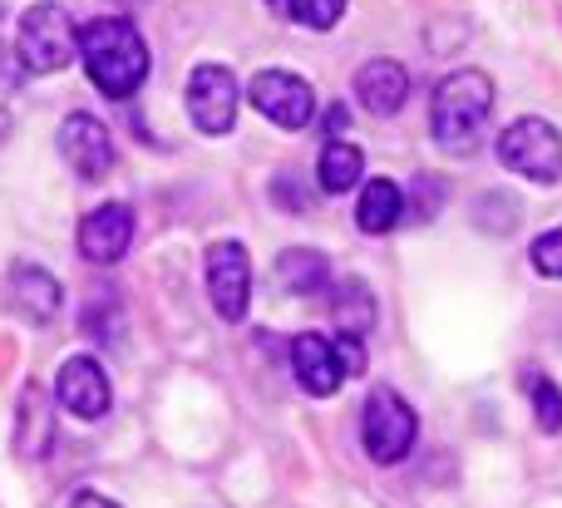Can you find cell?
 <instances>
[{"instance_id":"obj_1","label":"cell","mask_w":562,"mask_h":508,"mask_svg":"<svg viewBox=\"0 0 562 508\" xmlns=\"http://www.w3.org/2000/svg\"><path fill=\"white\" fill-rule=\"evenodd\" d=\"M79 59H85L89 84L104 99H128L148 79V65H154L138 25L119 15H99L79 25Z\"/></svg>"},{"instance_id":"obj_2","label":"cell","mask_w":562,"mask_h":508,"mask_svg":"<svg viewBox=\"0 0 562 508\" xmlns=\"http://www.w3.org/2000/svg\"><path fill=\"white\" fill-rule=\"evenodd\" d=\"M494 114V79L484 69H454V75L439 79L435 104H429V134L445 154L469 158L479 148Z\"/></svg>"},{"instance_id":"obj_3","label":"cell","mask_w":562,"mask_h":508,"mask_svg":"<svg viewBox=\"0 0 562 508\" xmlns=\"http://www.w3.org/2000/svg\"><path fill=\"white\" fill-rule=\"evenodd\" d=\"M15 55L30 75H59V69L75 65L79 30H75V20H69V10L55 5V0L30 5L15 25Z\"/></svg>"},{"instance_id":"obj_4","label":"cell","mask_w":562,"mask_h":508,"mask_svg":"<svg viewBox=\"0 0 562 508\" xmlns=\"http://www.w3.org/2000/svg\"><path fill=\"white\" fill-rule=\"evenodd\" d=\"M498 163H504L508 173L528 178V183L558 188L562 183V134L538 114L514 118V124L498 134Z\"/></svg>"},{"instance_id":"obj_5","label":"cell","mask_w":562,"mask_h":508,"mask_svg":"<svg viewBox=\"0 0 562 508\" xmlns=\"http://www.w3.org/2000/svg\"><path fill=\"white\" fill-rule=\"evenodd\" d=\"M419 434V415L395 385H375L366 395V410H360V440H366V454L375 464H400L409 450H415Z\"/></svg>"},{"instance_id":"obj_6","label":"cell","mask_w":562,"mask_h":508,"mask_svg":"<svg viewBox=\"0 0 562 508\" xmlns=\"http://www.w3.org/2000/svg\"><path fill=\"white\" fill-rule=\"evenodd\" d=\"M247 99H252L257 114L272 118L277 128H306L311 118H316V89L301 75H291V69H262V75H252Z\"/></svg>"},{"instance_id":"obj_7","label":"cell","mask_w":562,"mask_h":508,"mask_svg":"<svg viewBox=\"0 0 562 508\" xmlns=\"http://www.w3.org/2000/svg\"><path fill=\"white\" fill-rule=\"evenodd\" d=\"M207 296L223 321H243L252 306V262H247V247L233 237L207 247Z\"/></svg>"},{"instance_id":"obj_8","label":"cell","mask_w":562,"mask_h":508,"mask_svg":"<svg viewBox=\"0 0 562 508\" xmlns=\"http://www.w3.org/2000/svg\"><path fill=\"white\" fill-rule=\"evenodd\" d=\"M237 104L243 94H237V79L227 65H198L188 75V114H193L198 134H227L237 124Z\"/></svg>"},{"instance_id":"obj_9","label":"cell","mask_w":562,"mask_h":508,"mask_svg":"<svg viewBox=\"0 0 562 508\" xmlns=\"http://www.w3.org/2000/svg\"><path fill=\"white\" fill-rule=\"evenodd\" d=\"M55 400L65 405L75 420H104L114 391H109V375L94 355H69L55 375Z\"/></svg>"},{"instance_id":"obj_10","label":"cell","mask_w":562,"mask_h":508,"mask_svg":"<svg viewBox=\"0 0 562 508\" xmlns=\"http://www.w3.org/2000/svg\"><path fill=\"white\" fill-rule=\"evenodd\" d=\"M59 154H65V163L75 168V178H85V183H99L119 158L114 138H109V128L99 124L94 114H69L65 124H59Z\"/></svg>"},{"instance_id":"obj_11","label":"cell","mask_w":562,"mask_h":508,"mask_svg":"<svg viewBox=\"0 0 562 508\" xmlns=\"http://www.w3.org/2000/svg\"><path fill=\"white\" fill-rule=\"evenodd\" d=\"M134 242V207L128 203H104L85 213L79 223V257L94 267H114Z\"/></svg>"},{"instance_id":"obj_12","label":"cell","mask_w":562,"mask_h":508,"mask_svg":"<svg viewBox=\"0 0 562 508\" xmlns=\"http://www.w3.org/2000/svg\"><path fill=\"white\" fill-rule=\"evenodd\" d=\"M291 371H296V385L306 395H316V400H326V395H336L340 385L350 381L346 365H340V351L330 336H316V331H301L296 341H291Z\"/></svg>"},{"instance_id":"obj_13","label":"cell","mask_w":562,"mask_h":508,"mask_svg":"<svg viewBox=\"0 0 562 508\" xmlns=\"http://www.w3.org/2000/svg\"><path fill=\"white\" fill-rule=\"evenodd\" d=\"M10 306H15V316H25L30 326H45L59 316V306H65V286L55 282V276L45 272V267H10Z\"/></svg>"},{"instance_id":"obj_14","label":"cell","mask_w":562,"mask_h":508,"mask_svg":"<svg viewBox=\"0 0 562 508\" xmlns=\"http://www.w3.org/2000/svg\"><path fill=\"white\" fill-rule=\"evenodd\" d=\"M356 99H360V109H366V114H375V118L400 114V109H405V99H409L405 65H400V59H370V65H360Z\"/></svg>"},{"instance_id":"obj_15","label":"cell","mask_w":562,"mask_h":508,"mask_svg":"<svg viewBox=\"0 0 562 508\" xmlns=\"http://www.w3.org/2000/svg\"><path fill=\"white\" fill-rule=\"evenodd\" d=\"M55 444V415H49V395L40 385H25L15 405V454L20 460H45Z\"/></svg>"},{"instance_id":"obj_16","label":"cell","mask_w":562,"mask_h":508,"mask_svg":"<svg viewBox=\"0 0 562 508\" xmlns=\"http://www.w3.org/2000/svg\"><path fill=\"white\" fill-rule=\"evenodd\" d=\"M400 217H405V193H400V183H390V178H370V183L360 188L356 227L366 237H380V233H395Z\"/></svg>"},{"instance_id":"obj_17","label":"cell","mask_w":562,"mask_h":508,"mask_svg":"<svg viewBox=\"0 0 562 508\" xmlns=\"http://www.w3.org/2000/svg\"><path fill=\"white\" fill-rule=\"evenodd\" d=\"M277 282L286 286L291 296H316L321 286L330 282V267L316 247H286V252L277 257Z\"/></svg>"},{"instance_id":"obj_18","label":"cell","mask_w":562,"mask_h":508,"mask_svg":"<svg viewBox=\"0 0 562 508\" xmlns=\"http://www.w3.org/2000/svg\"><path fill=\"white\" fill-rule=\"evenodd\" d=\"M360 173H366V158H360L356 144H346V138H330L326 148H321V163H316V188L321 193H350V188L360 183Z\"/></svg>"},{"instance_id":"obj_19","label":"cell","mask_w":562,"mask_h":508,"mask_svg":"<svg viewBox=\"0 0 562 508\" xmlns=\"http://www.w3.org/2000/svg\"><path fill=\"white\" fill-rule=\"evenodd\" d=\"M330 312H336L340 336H356V341H366V336L375 331V296H370V286L356 282V276L336 286V302H330Z\"/></svg>"},{"instance_id":"obj_20","label":"cell","mask_w":562,"mask_h":508,"mask_svg":"<svg viewBox=\"0 0 562 508\" xmlns=\"http://www.w3.org/2000/svg\"><path fill=\"white\" fill-rule=\"evenodd\" d=\"M524 391H528V400H533V425H538V430H543V434H562V391H558L553 375L528 365V371H524Z\"/></svg>"},{"instance_id":"obj_21","label":"cell","mask_w":562,"mask_h":508,"mask_svg":"<svg viewBox=\"0 0 562 508\" xmlns=\"http://www.w3.org/2000/svg\"><path fill=\"white\" fill-rule=\"evenodd\" d=\"M267 5L277 15H286L291 25H306V30H330L346 15V0H267Z\"/></svg>"},{"instance_id":"obj_22","label":"cell","mask_w":562,"mask_h":508,"mask_svg":"<svg viewBox=\"0 0 562 508\" xmlns=\"http://www.w3.org/2000/svg\"><path fill=\"white\" fill-rule=\"evenodd\" d=\"M474 213H479V227H484V233L504 237V233H514V227H518V203L508 193H484Z\"/></svg>"},{"instance_id":"obj_23","label":"cell","mask_w":562,"mask_h":508,"mask_svg":"<svg viewBox=\"0 0 562 508\" xmlns=\"http://www.w3.org/2000/svg\"><path fill=\"white\" fill-rule=\"evenodd\" d=\"M528 262H533L538 276H553V282H562V227H553V233L533 237V247H528Z\"/></svg>"},{"instance_id":"obj_24","label":"cell","mask_w":562,"mask_h":508,"mask_svg":"<svg viewBox=\"0 0 562 508\" xmlns=\"http://www.w3.org/2000/svg\"><path fill=\"white\" fill-rule=\"evenodd\" d=\"M272 193H277V203L286 207V213H306V207L316 203V193H311V188H291V173H281V178H277Z\"/></svg>"},{"instance_id":"obj_25","label":"cell","mask_w":562,"mask_h":508,"mask_svg":"<svg viewBox=\"0 0 562 508\" xmlns=\"http://www.w3.org/2000/svg\"><path fill=\"white\" fill-rule=\"evenodd\" d=\"M69 508H119V504L104 499V494H94V489H79L75 499H69Z\"/></svg>"},{"instance_id":"obj_26","label":"cell","mask_w":562,"mask_h":508,"mask_svg":"<svg viewBox=\"0 0 562 508\" xmlns=\"http://www.w3.org/2000/svg\"><path fill=\"white\" fill-rule=\"evenodd\" d=\"M346 124H350V114H346V109H340V104H336V109H326V134H330V138H336Z\"/></svg>"},{"instance_id":"obj_27","label":"cell","mask_w":562,"mask_h":508,"mask_svg":"<svg viewBox=\"0 0 562 508\" xmlns=\"http://www.w3.org/2000/svg\"><path fill=\"white\" fill-rule=\"evenodd\" d=\"M5 138H10V114L0 109V144H5Z\"/></svg>"}]
</instances>
